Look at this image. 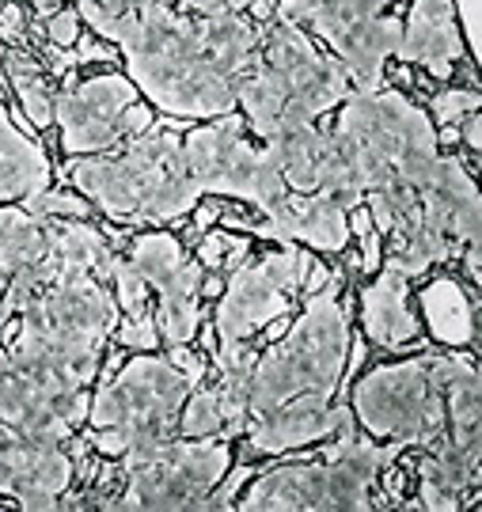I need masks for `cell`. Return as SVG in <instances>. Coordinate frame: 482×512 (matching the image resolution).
Here are the masks:
<instances>
[{
    "label": "cell",
    "mask_w": 482,
    "mask_h": 512,
    "mask_svg": "<svg viewBox=\"0 0 482 512\" xmlns=\"http://www.w3.org/2000/svg\"><path fill=\"white\" fill-rule=\"evenodd\" d=\"M73 463L65 444H38L16 429L0 433V494L19 497L23 509H61Z\"/></svg>",
    "instance_id": "7c38bea8"
},
{
    "label": "cell",
    "mask_w": 482,
    "mask_h": 512,
    "mask_svg": "<svg viewBox=\"0 0 482 512\" xmlns=\"http://www.w3.org/2000/svg\"><path fill=\"white\" fill-rule=\"evenodd\" d=\"M395 57L426 65L429 73L441 76V80L452 76V65L464 57V38H460V27H456L452 0H414Z\"/></svg>",
    "instance_id": "e0dca14e"
},
{
    "label": "cell",
    "mask_w": 482,
    "mask_h": 512,
    "mask_svg": "<svg viewBox=\"0 0 482 512\" xmlns=\"http://www.w3.org/2000/svg\"><path fill=\"white\" fill-rule=\"evenodd\" d=\"M31 4H35L38 12H54V8L61 4V0H31Z\"/></svg>",
    "instance_id": "60d3db41"
},
{
    "label": "cell",
    "mask_w": 482,
    "mask_h": 512,
    "mask_svg": "<svg viewBox=\"0 0 482 512\" xmlns=\"http://www.w3.org/2000/svg\"><path fill=\"white\" fill-rule=\"evenodd\" d=\"M243 258H247V243H243V239L221 236V232L205 236V243H202V262H205V266H217V270H236Z\"/></svg>",
    "instance_id": "836d02e7"
},
{
    "label": "cell",
    "mask_w": 482,
    "mask_h": 512,
    "mask_svg": "<svg viewBox=\"0 0 482 512\" xmlns=\"http://www.w3.org/2000/svg\"><path fill=\"white\" fill-rule=\"evenodd\" d=\"M312 258L285 243L281 251L266 255L259 266H236L217 308V334L221 342H247L251 334L293 308V296L308 285Z\"/></svg>",
    "instance_id": "9c48e42d"
},
{
    "label": "cell",
    "mask_w": 482,
    "mask_h": 512,
    "mask_svg": "<svg viewBox=\"0 0 482 512\" xmlns=\"http://www.w3.org/2000/svg\"><path fill=\"white\" fill-rule=\"evenodd\" d=\"M361 319L369 330L372 342L380 346H407L418 338V319L407 308V277L399 270H384L372 281L369 289L361 293Z\"/></svg>",
    "instance_id": "ffe728a7"
},
{
    "label": "cell",
    "mask_w": 482,
    "mask_h": 512,
    "mask_svg": "<svg viewBox=\"0 0 482 512\" xmlns=\"http://www.w3.org/2000/svg\"><path fill=\"white\" fill-rule=\"evenodd\" d=\"M384 8L388 0H281L278 19L293 27H312L319 38L331 42V50H338L369 19L384 16Z\"/></svg>",
    "instance_id": "d6986e66"
},
{
    "label": "cell",
    "mask_w": 482,
    "mask_h": 512,
    "mask_svg": "<svg viewBox=\"0 0 482 512\" xmlns=\"http://www.w3.org/2000/svg\"><path fill=\"white\" fill-rule=\"evenodd\" d=\"M228 471V444L209 437L156 440L122 456L126 490L107 509H198Z\"/></svg>",
    "instance_id": "52a82bcc"
},
{
    "label": "cell",
    "mask_w": 482,
    "mask_h": 512,
    "mask_svg": "<svg viewBox=\"0 0 482 512\" xmlns=\"http://www.w3.org/2000/svg\"><path fill=\"white\" fill-rule=\"evenodd\" d=\"M130 76L156 107L183 118H217L236 107V76L205 50L194 19L156 0L126 42Z\"/></svg>",
    "instance_id": "6da1fadb"
},
{
    "label": "cell",
    "mask_w": 482,
    "mask_h": 512,
    "mask_svg": "<svg viewBox=\"0 0 482 512\" xmlns=\"http://www.w3.org/2000/svg\"><path fill=\"white\" fill-rule=\"evenodd\" d=\"M369 478L353 475L350 467L323 459V463H293L262 475L243 509L251 512H300V509H369Z\"/></svg>",
    "instance_id": "8fae6325"
},
{
    "label": "cell",
    "mask_w": 482,
    "mask_h": 512,
    "mask_svg": "<svg viewBox=\"0 0 482 512\" xmlns=\"http://www.w3.org/2000/svg\"><path fill=\"white\" fill-rule=\"evenodd\" d=\"M198 31H202L205 50L217 57V65L240 80L247 73V65L255 61V27L236 12V8H224L213 16H198Z\"/></svg>",
    "instance_id": "cb8c5ba5"
},
{
    "label": "cell",
    "mask_w": 482,
    "mask_h": 512,
    "mask_svg": "<svg viewBox=\"0 0 482 512\" xmlns=\"http://www.w3.org/2000/svg\"><path fill=\"white\" fill-rule=\"evenodd\" d=\"M186 391L194 384L171 357H137L92 403V444L103 456H126L171 437Z\"/></svg>",
    "instance_id": "8992f818"
},
{
    "label": "cell",
    "mask_w": 482,
    "mask_h": 512,
    "mask_svg": "<svg viewBox=\"0 0 482 512\" xmlns=\"http://www.w3.org/2000/svg\"><path fill=\"white\" fill-rule=\"evenodd\" d=\"M353 410L376 437L403 444H433L445 433V387L433 372V357L384 365L353 387Z\"/></svg>",
    "instance_id": "ba28073f"
},
{
    "label": "cell",
    "mask_w": 482,
    "mask_h": 512,
    "mask_svg": "<svg viewBox=\"0 0 482 512\" xmlns=\"http://www.w3.org/2000/svg\"><path fill=\"white\" fill-rule=\"evenodd\" d=\"M111 277L114 285H118V304L126 308V315H141V311H149V281L141 277V270L133 266L130 258H114L111 266Z\"/></svg>",
    "instance_id": "4dcf8cb0"
},
{
    "label": "cell",
    "mask_w": 482,
    "mask_h": 512,
    "mask_svg": "<svg viewBox=\"0 0 482 512\" xmlns=\"http://www.w3.org/2000/svg\"><path fill=\"white\" fill-rule=\"evenodd\" d=\"M255 232L274 243H312L323 251H342L350 243V217L338 202L327 194H300V198H285L278 209L266 213V224H255Z\"/></svg>",
    "instance_id": "2e32d148"
},
{
    "label": "cell",
    "mask_w": 482,
    "mask_h": 512,
    "mask_svg": "<svg viewBox=\"0 0 482 512\" xmlns=\"http://www.w3.org/2000/svg\"><path fill=\"white\" fill-rule=\"evenodd\" d=\"M350 76L338 57H323L293 23H278L270 31L266 54L247 65L236 80V103H243L259 137H274L289 126L316 122L319 114L346 103Z\"/></svg>",
    "instance_id": "7a4b0ae2"
},
{
    "label": "cell",
    "mask_w": 482,
    "mask_h": 512,
    "mask_svg": "<svg viewBox=\"0 0 482 512\" xmlns=\"http://www.w3.org/2000/svg\"><path fill=\"white\" fill-rule=\"evenodd\" d=\"M130 262L141 270V277L149 281V289H164L171 277L179 274L186 266L183 258V247H179V239L164 236V232H156V236H141L133 243V255Z\"/></svg>",
    "instance_id": "f1b7e54d"
},
{
    "label": "cell",
    "mask_w": 482,
    "mask_h": 512,
    "mask_svg": "<svg viewBox=\"0 0 482 512\" xmlns=\"http://www.w3.org/2000/svg\"><path fill=\"white\" fill-rule=\"evenodd\" d=\"M418 202L456 243H479L482 236V198L456 156H437L426 175L414 183Z\"/></svg>",
    "instance_id": "5bb4252c"
},
{
    "label": "cell",
    "mask_w": 482,
    "mask_h": 512,
    "mask_svg": "<svg viewBox=\"0 0 482 512\" xmlns=\"http://www.w3.org/2000/svg\"><path fill=\"white\" fill-rule=\"evenodd\" d=\"M353 152L365 190L399 175L403 183H418L426 167L437 160V133L429 118L399 92H350L334 129Z\"/></svg>",
    "instance_id": "5b68a950"
},
{
    "label": "cell",
    "mask_w": 482,
    "mask_h": 512,
    "mask_svg": "<svg viewBox=\"0 0 482 512\" xmlns=\"http://www.w3.org/2000/svg\"><path fill=\"white\" fill-rule=\"evenodd\" d=\"M183 156L190 175H194V183L202 186V190H217V194H232V198H251L259 152L247 145L240 118H224V122L194 129L186 137Z\"/></svg>",
    "instance_id": "4fadbf2b"
},
{
    "label": "cell",
    "mask_w": 482,
    "mask_h": 512,
    "mask_svg": "<svg viewBox=\"0 0 482 512\" xmlns=\"http://www.w3.org/2000/svg\"><path fill=\"white\" fill-rule=\"evenodd\" d=\"M76 27H80L76 12H54L50 23H46V35H50V42H54L57 50H65V46H76V38H80Z\"/></svg>",
    "instance_id": "d590c367"
},
{
    "label": "cell",
    "mask_w": 482,
    "mask_h": 512,
    "mask_svg": "<svg viewBox=\"0 0 482 512\" xmlns=\"http://www.w3.org/2000/svg\"><path fill=\"white\" fill-rule=\"evenodd\" d=\"M179 429H183L186 437H213L217 429H224V406H221L217 387H202V384L194 387V395H190V403H186Z\"/></svg>",
    "instance_id": "f546056e"
},
{
    "label": "cell",
    "mask_w": 482,
    "mask_h": 512,
    "mask_svg": "<svg viewBox=\"0 0 482 512\" xmlns=\"http://www.w3.org/2000/svg\"><path fill=\"white\" fill-rule=\"evenodd\" d=\"M118 342L133 349H156L160 346V330H156V315L141 311V315H126V323L118 327Z\"/></svg>",
    "instance_id": "e575fe53"
},
{
    "label": "cell",
    "mask_w": 482,
    "mask_h": 512,
    "mask_svg": "<svg viewBox=\"0 0 482 512\" xmlns=\"http://www.w3.org/2000/svg\"><path fill=\"white\" fill-rule=\"evenodd\" d=\"M4 69H8L12 84H16L19 103L27 110V118H31L35 126H50V122H54V92L46 88V80H42L38 65L31 61V54L12 50V54L4 57Z\"/></svg>",
    "instance_id": "4316f807"
},
{
    "label": "cell",
    "mask_w": 482,
    "mask_h": 512,
    "mask_svg": "<svg viewBox=\"0 0 482 512\" xmlns=\"http://www.w3.org/2000/svg\"><path fill=\"white\" fill-rule=\"evenodd\" d=\"M133 99L137 92L126 76H95L73 92L57 95L54 114L61 122L65 152H103L152 129V114Z\"/></svg>",
    "instance_id": "30bf717a"
},
{
    "label": "cell",
    "mask_w": 482,
    "mask_h": 512,
    "mask_svg": "<svg viewBox=\"0 0 482 512\" xmlns=\"http://www.w3.org/2000/svg\"><path fill=\"white\" fill-rule=\"evenodd\" d=\"M50 258V220L27 209H0V274H19Z\"/></svg>",
    "instance_id": "603a6c76"
},
{
    "label": "cell",
    "mask_w": 482,
    "mask_h": 512,
    "mask_svg": "<svg viewBox=\"0 0 482 512\" xmlns=\"http://www.w3.org/2000/svg\"><path fill=\"white\" fill-rule=\"evenodd\" d=\"M156 0H80V16L88 19L95 35L111 38V42H126L137 31V23L152 8Z\"/></svg>",
    "instance_id": "83f0119b"
},
{
    "label": "cell",
    "mask_w": 482,
    "mask_h": 512,
    "mask_svg": "<svg viewBox=\"0 0 482 512\" xmlns=\"http://www.w3.org/2000/svg\"><path fill=\"white\" fill-rule=\"evenodd\" d=\"M69 179L114 220H175L190 213L202 186L186 167L183 145L175 133L145 129L130 137L126 156L76 160Z\"/></svg>",
    "instance_id": "3957f363"
},
{
    "label": "cell",
    "mask_w": 482,
    "mask_h": 512,
    "mask_svg": "<svg viewBox=\"0 0 482 512\" xmlns=\"http://www.w3.org/2000/svg\"><path fill=\"white\" fill-rule=\"evenodd\" d=\"M395 236H399V243H395V251H391L388 266L391 270H399L403 277L426 274L429 266L445 262V258L456 251L452 236H448L433 217H426V209L410 220L403 232H395Z\"/></svg>",
    "instance_id": "d4e9b609"
},
{
    "label": "cell",
    "mask_w": 482,
    "mask_h": 512,
    "mask_svg": "<svg viewBox=\"0 0 482 512\" xmlns=\"http://www.w3.org/2000/svg\"><path fill=\"white\" fill-rule=\"evenodd\" d=\"M50 262L57 266V274H107L111 277L114 251L103 239V232H95L92 224H84L80 217L50 220Z\"/></svg>",
    "instance_id": "7402d4cb"
},
{
    "label": "cell",
    "mask_w": 482,
    "mask_h": 512,
    "mask_svg": "<svg viewBox=\"0 0 482 512\" xmlns=\"http://www.w3.org/2000/svg\"><path fill=\"white\" fill-rule=\"evenodd\" d=\"M19 35H23V12H19L16 4H8V8L0 12V38L16 42Z\"/></svg>",
    "instance_id": "74e56055"
},
{
    "label": "cell",
    "mask_w": 482,
    "mask_h": 512,
    "mask_svg": "<svg viewBox=\"0 0 482 512\" xmlns=\"http://www.w3.org/2000/svg\"><path fill=\"white\" fill-rule=\"evenodd\" d=\"M479 107H482V95L471 92V88H452V92H441L433 99L437 122H448V126H460L467 114H475Z\"/></svg>",
    "instance_id": "d6a6232c"
},
{
    "label": "cell",
    "mask_w": 482,
    "mask_h": 512,
    "mask_svg": "<svg viewBox=\"0 0 482 512\" xmlns=\"http://www.w3.org/2000/svg\"><path fill=\"white\" fill-rule=\"evenodd\" d=\"M422 304H426L429 330H433L441 342H448V346H467V342H471V334H475L471 300H467L464 289H460L456 281H437V285H429L426 296H422Z\"/></svg>",
    "instance_id": "484cf974"
},
{
    "label": "cell",
    "mask_w": 482,
    "mask_h": 512,
    "mask_svg": "<svg viewBox=\"0 0 482 512\" xmlns=\"http://www.w3.org/2000/svg\"><path fill=\"white\" fill-rule=\"evenodd\" d=\"M460 126H464L467 148H471V152H479V148H482V118H479V110H475V114H467Z\"/></svg>",
    "instance_id": "f35d334b"
},
{
    "label": "cell",
    "mask_w": 482,
    "mask_h": 512,
    "mask_svg": "<svg viewBox=\"0 0 482 512\" xmlns=\"http://www.w3.org/2000/svg\"><path fill=\"white\" fill-rule=\"evenodd\" d=\"M467 277L479 285L482 281V270H479V243H467Z\"/></svg>",
    "instance_id": "ab89813d"
},
{
    "label": "cell",
    "mask_w": 482,
    "mask_h": 512,
    "mask_svg": "<svg viewBox=\"0 0 482 512\" xmlns=\"http://www.w3.org/2000/svg\"><path fill=\"white\" fill-rule=\"evenodd\" d=\"M353 429V414L346 406H331V399H316V395H300L293 403L270 410L266 418H255L251 425V448L255 452H289L308 440L338 437Z\"/></svg>",
    "instance_id": "9a60e30c"
},
{
    "label": "cell",
    "mask_w": 482,
    "mask_h": 512,
    "mask_svg": "<svg viewBox=\"0 0 482 512\" xmlns=\"http://www.w3.org/2000/svg\"><path fill=\"white\" fill-rule=\"evenodd\" d=\"M27 213H35L42 220H54V217H84L88 213V205L80 202V198H69V194H57V190H38L27 198Z\"/></svg>",
    "instance_id": "1f68e13d"
},
{
    "label": "cell",
    "mask_w": 482,
    "mask_h": 512,
    "mask_svg": "<svg viewBox=\"0 0 482 512\" xmlns=\"http://www.w3.org/2000/svg\"><path fill=\"white\" fill-rule=\"evenodd\" d=\"M441 444L422 459V509H460L464 494L475 486L482 467V440H464L441 433Z\"/></svg>",
    "instance_id": "ac0fdd59"
},
{
    "label": "cell",
    "mask_w": 482,
    "mask_h": 512,
    "mask_svg": "<svg viewBox=\"0 0 482 512\" xmlns=\"http://www.w3.org/2000/svg\"><path fill=\"white\" fill-rule=\"evenodd\" d=\"M346 353H350V327L338 304V281L327 277V285L312 293L297 327L255 361L247 414L266 418L270 410L293 403L300 395L331 399L346 368Z\"/></svg>",
    "instance_id": "277c9868"
},
{
    "label": "cell",
    "mask_w": 482,
    "mask_h": 512,
    "mask_svg": "<svg viewBox=\"0 0 482 512\" xmlns=\"http://www.w3.org/2000/svg\"><path fill=\"white\" fill-rule=\"evenodd\" d=\"M353 228L361 232V243H365V270H376V266H380V239H376V228H372L369 213H357Z\"/></svg>",
    "instance_id": "8d00e7d4"
},
{
    "label": "cell",
    "mask_w": 482,
    "mask_h": 512,
    "mask_svg": "<svg viewBox=\"0 0 482 512\" xmlns=\"http://www.w3.org/2000/svg\"><path fill=\"white\" fill-rule=\"evenodd\" d=\"M50 183V164L42 148L31 145L0 107V202L8 198H31Z\"/></svg>",
    "instance_id": "44dd1931"
}]
</instances>
